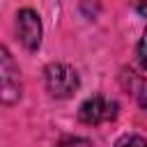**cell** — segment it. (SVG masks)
Masks as SVG:
<instances>
[{"label": "cell", "instance_id": "obj_1", "mask_svg": "<svg viewBox=\"0 0 147 147\" xmlns=\"http://www.w3.org/2000/svg\"><path fill=\"white\" fill-rule=\"evenodd\" d=\"M80 80L78 74L69 67V64H48L46 67V87L53 96L57 99H67L78 90Z\"/></svg>", "mask_w": 147, "mask_h": 147}, {"label": "cell", "instance_id": "obj_2", "mask_svg": "<svg viewBox=\"0 0 147 147\" xmlns=\"http://www.w3.org/2000/svg\"><path fill=\"white\" fill-rule=\"evenodd\" d=\"M115 117H117V101H113L108 96H101V94L85 99L83 106L78 108V119L83 124H90V126L113 122Z\"/></svg>", "mask_w": 147, "mask_h": 147}, {"label": "cell", "instance_id": "obj_3", "mask_svg": "<svg viewBox=\"0 0 147 147\" xmlns=\"http://www.w3.org/2000/svg\"><path fill=\"white\" fill-rule=\"evenodd\" d=\"M16 30H18L21 44L28 51H37V46L41 44V21H39L37 11L21 9L16 16Z\"/></svg>", "mask_w": 147, "mask_h": 147}, {"label": "cell", "instance_id": "obj_4", "mask_svg": "<svg viewBox=\"0 0 147 147\" xmlns=\"http://www.w3.org/2000/svg\"><path fill=\"white\" fill-rule=\"evenodd\" d=\"M0 76H2V101L5 103H14L21 96V83H18V69L11 62V55H9L7 48H2Z\"/></svg>", "mask_w": 147, "mask_h": 147}, {"label": "cell", "instance_id": "obj_5", "mask_svg": "<svg viewBox=\"0 0 147 147\" xmlns=\"http://www.w3.org/2000/svg\"><path fill=\"white\" fill-rule=\"evenodd\" d=\"M115 147H147V140L136 136V133H126L115 142Z\"/></svg>", "mask_w": 147, "mask_h": 147}, {"label": "cell", "instance_id": "obj_6", "mask_svg": "<svg viewBox=\"0 0 147 147\" xmlns=\"http://www.w3.org/2000/svg\"><path fill=\"white\" fill-rule=\"evenodd\" d=\"M55 147H92V145H90V140H85V138H64V140H60Z\"/></svg>", "mask_w": 147, "mask_h": 147}, {"label": "cell", "instance_id": "obj_7", "mask_svg": "<svg viewBox=\"0 0 147 147\" xmlns=\"http://www.w3.org/2000/svg\"><path fill=\"white\" fill-rule=\"evenodd\" d=\"M138 60H140V64L147 69V28H145L142 39H140V44H138Z\"/></svg>", "mask_w": 147, "mask_h": 147}, {"label": "cell", "instance_id": "obj_8", "mask_svg": "<svg viewBox=\"0 0 147 147\" xmlns=\"http://www.w3.org/2000/svg\"><path fill=\"white\" fill-rule=\"evenodd\" d=\"M138 11L147 18V0H138Z\"/></svg>", "mask_w": 147, "mask_h": 147}, {"label": "cell", "instance_id": "obj_9", "mask_svg": "<svg viewBox=\"0 0 147 147\" xmlns=\"http://www.w3.org/2000/svg\"><path fill=\"white\" fill-rule=\"evenodd\" d=\"M145 106H147V99H145Z\"/></svg>", "mask_w": 147, "mask_h": 147}]
</instances>
